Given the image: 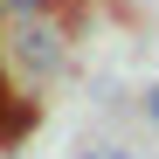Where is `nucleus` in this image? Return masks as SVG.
Here are the masks:
<instances>
[{
  "label": "nucleus",
  "instance_id": "obj_1",
  "mask_svg": "<svg viewBox=\"0 0 159 159\" xmlns=\"http://www.w3.org/2000/svg\"><path fill=\"white\" fill-rule=\"evenodd\" d=\"M21 62H28L35 76H42V69H56V62H62V42H56V28H28V35H21Z\"/></svg>",
  "mask_w": 159,
  "mask_h": 159
},
{
  "label": "nucleus",
  "instance_id": "obj_2",
  "mask_svg": "<svg viewBox=\"0 0 159 159\" xmlns=\"http://www.w3.org/2000/svg\"><path fill=\"white\" fill-rule=\"evenodd\" d=\"M83 159H131V152H125V145H90Z\"/></svg>",
  "mask_w": 159,
  "mask_h": 159
},
{
  "label": "nucleus",
  "instance_id": "obj_3",
  "mask_svg": "<svg viewBox=\"0 0 159 159\" xmlns=\"http://www.w3.org/2000/svg\"><path fill=\"white\" fill-rule=\"evenodd\" d=\"M145 118H152V125H159V83H152V90H145Z\"/></svg>",
  "mask_w": 159,
  "mask_h": 159
},
{
  "label": "nucleus",
  "instance_id": "obj_4",
  "mask_svg": "<svg viewBox=\"0 0 159 159\" xmlns=\"http://www.w3.org/2000/svg\"><path fill=\"white\" fill-rule=\"evenodd\" d=\"M0 7H42V0H0Z\"/></svg>",
  "mask_w": 159,
  "mask_h": 159
}]
</instances>
